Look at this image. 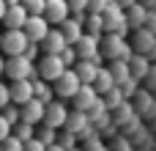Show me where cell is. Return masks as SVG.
<instances>
[{
  "label": "cell",
  "mask_w": 156,
  "mask_h": 151,
  "mask_svg": "<svg viewBox=\"0 0 156 151\" xmlns=\"http://www.w3.org/2000/svg\"><path fill=\"white\" fill-rule=\"evenodd\" d=\"M101 28H104V33H115V36H123V39H126V33H129L126 11H123L115 0L101 11Z\"/></svg>",
  "instance_id": "cell-1"
},
{
  "label": "cell",
  "mask_w": 156,
  "mask_h": 151,
  "mask_svg": "<svg viewBox=\"0 0 156 151\" xmlns=\"http://www.w3.org/2000/svg\"><path fill=\"white\" fill-rule=\"evenodd\" d=\"M99 52H101V58H110V61H129L132 58V47L123 41V36H115V33H107L104 41H99Z\"/></svg>",
  "instance_id": "cell-2"
},
{
  "label": "cell",
  "mask_w": 156,
  "mask_h": 151,
  "mask_svg": "<svg viewBox=\"0 0 156 151\" xmlns=\"http://www.w3.org/2000/svg\"><path fill=\"white\" fill-rule=\"evenodd\" d=\"M27 44H30V41H27V36H25L22 28H5V30H3V39H0V52H3L5 58L22 55Z\"/></svg>",
  "instance_id": "cell-3"
},
{
  "label": "cell",
  "mask_w": 156,
  "mask_h": 151,
  "mask_svg": "<svg viewBox=\"0 0 156 151\" xmlns=\"http://www.w3.org/2000/svg\"><path fill=\"white\" fill-rule=\"evenodd\" d=\"M8 80H33L36 77V63L27 61L25 55H11L5 58V72H3Z\"/></svg>",
  "instance_id": "cell-4"
},
{
  "label": "cell",
  "mask_w": 156,
  "mask_h": 151,
  "mask_svg": "<svg viewBox=\"0 0 156 151\" xmlns=\"http://www.w3.org/2000/svg\"><path fill=\"white\" fill-rule=\"evenodd\" d=\"M63 72H66V66H63V61H60L58 55L41 52V58H38V63H36V77H41V80H47V83H55Z\"/></svg>",
  "instance_id": "cell-5"
},
{
  "label": "cell",
  "mask_w": 156,
  "mask_h": 151,
  "mask_svg": "<svg viewBox=\"0 0 156 151\" xmlns=\"http://www.w3.org/2000/svg\"><path fill=\"white\" fill-rule=\"evenodd\" d=\"M74 50H77V58H80V61H93L96 66H101V61H104L101 52H99V36L82 33V36L77 39Z\"/></svg>",
  "instance_id": "cell-6"
},
{
  "label": "cell",
  "mask_w": 156,
  "mask_h": 151,
  "mask_svg": "<svg viewBox=\"0 0 156 151\" xmlns=\"http://www.w3.org/2000/svg\"><path fill=\"white\" fill-rule=\"evenodd\" d=\"M82 83H80V77H77V72L74 69H66L55 83H52V91H55V96L58 99H71L74 94H77V88H80Z\"/></svg>",
  "instance_id": "cell-7"
},
{
  "label": "cell",
  "mask_w": 156,
  "mask_h": 151,
  "mask_svg": "<svg viewBox=\"0 0 156 151\" xmlns=\"http://www.w3.org/2000/svg\"><path fill=\"white\" fill-rule=\"evenodd\" d=\"M66 116H69V107L63 105V99H52V102L44 105V118H41V124H47V127H52V129H63Z\"/></svg>",
  "instance_id": "cell-8"
},
{
  "label": "cell",
  "mask_w": 156,
  "mask_h": 151,
  "mask_svg": "<svg viewBox=\"0 0 156 151\" xmlns=\"http://www.w3.org/2000/svg\"><path fill=\"white\" fill-rule=\"evenodd\" d=\"M52 25L41 17V14H27V19H25V25H22V30H25V36H27V41H41L44 36H47V30H49Z\"/></svg>",
  "instance_id": "cell-9"
},
{
  "label": "cell",
  "mask_w": 156,
  "mask_h": 151,
  "mask_svg": "<svg viewBox=\"0 0 156 151\" xmlns=\"http://www.w3.org/2000/svg\"><path fill=\"white\" fill-rule=\"evenodd\" d=\"M99 99H101V96H99V94H96V88H93V85H88V83H82V85L77 88V94L71 96L74 110H82V113H88Z\"/></svg>",
  "instance_id": "cell-10"
},
{
  "label": "cell",
  "mask_w": 156,
  "mask_h": 151,
  "mask_svg": "<svg viewBox=\"0 0 156 151\" xmlns=\"http://www.w3.org/2000/svg\"><path fill=\"white\" fill-rule=\"evenodd\" d=\"M41 118H44V102H38V99H27L25 105H19V121L38 127Z\"/></svg>",
  "instance_id": "cell-11"
},
{
  "label": "cell",
  "mask_w": 156,
  "mask_h": 151,
  "mask_svg": "<svg viewBox=\"0 0 156 151\" xmlns=\"http://www.w3.org/2000/svg\"><path fill=\"white\" fill-rule=\"evenodd\" d=\"M41 17H44L49 25H55V28H58V25L69 17V6H66V0H47V3H44Z\"/></svg>",
  "instance_id": "cell-12"
},
{
  "label": "cell",
  "mask_w": 156,
  "mask_h": 151,
  "mask_svg": "<svg viewBox=\"0 0 156 151\" xmlns=\"http://www.w3.org/2000/svg\"><path fill=\"white\" fill-rule=\"evenodd\" d=\"M63 47H66V39H63V33H60L58 28H49V30H47V36L38 41V50H41V52H47V55H58Z\"/></svg>",
  "instance_id": "cell-13"
},
{
  "label": "cell",
  "mask_w": 156,
  "mask_h": 151,
  "mask_svg": "<svg viewBox=\"0 0 156 151\" xmlns=\"http://www.w3.org/2000/svg\"><path fill=\"white\" fill-rule=\"evenodd\" d=\"M8 91H11V105H25L27 99H33V80H11Z\"/></svg>",
  "instance_id": "cell-14"
},
{
  "label": "cell",
  "mask_w": 156,
  "mask_h": 151,
  "mask_svg": "<svg viewBox=\"0 0 156 151\" xmlns=\"http://www.w3.org/2000/svg\"><path fill=\"white\" fill-rule=\"evenodd\" d=\"M58 30L63 33L66 44H71V47H74V44H77V39L85 33V30H82V22H80V19H74V17H66V19L58 25Z\"/></svg>",
  "instance_id": "cell-15"
},
{
  "label": "cell",
  "mask_w": 156,
  "mask_h": 151,
  "mask_svg": "<svg viewBox=\"0 0 156 151\" xmlns=\"http://www.w3.org/2000/svg\"><path fill=\"white\" fill-rule=\"evenodd\" d=\"M88 127H90V121H88V113H82V110H71L66 116V124H63V129L71 135H82Z\"/></svg>",
  "instance_id": "cell-16"
},
{
  "label": "cell",
  "mask_w": 156,
  "mask_h": 151,
  "mask_svg": "<svg viewBox=\"0 0 156 151\" xmlns=\"http://www.w3.org/2000/svg\"><path fill=\"white\" fill-rule=\"evenodd\" d=\"M25 19H27V11H25L22 3H16V6H5V14H3L0 22H3L5 28H22Z\"/></svg>",
  "instance_id": "cell-17"
},
{
  "label": "cell",
  "mask_w": 156,
  "mask_h": 151,
  "mask_svg": "<svg viewBox=\"0 0 156 151\" xmlns=\"http://www.w3.org/2000/svg\"><path fill=\"white\" fill-rule=\"evenodd\" d=\"M90 85L96 88V94H99V96H104L110 88H115L112 72H110V69H104V66H99V72H96V77H93V83H90Z\"/></svg>",
  "instance_id": "cell-18"
},
{
  "label": "cell",
  "mask_w": 156,
  "mask_h": 151,
  "mask_svg": "<svg viewBox=\"0 0 156 151\" xmlns=\"http://www.w3.org/2000/svg\"><path fill=\"white\" fill-rule=\"evenodd\" d=\"M33 99H38V102H52L55 99V91H52V83H47V80H41V77H33Z\"/></svg>",
  "instance_id": "cell-19"
},
{
  "label": "cell",
  "mask_w": 156,
  "mask_h": 151,
  "mask_svg": "<svg viewBox=\"0 0 156 151\" xmlns=\"http://www.w3.org/2000/svg\"><path fill=\"white\" fill-rule=\"evenodd\" d=\"M74 72H77V77H80V83H93V77H96V72H99V66L93 63V61H77L74 66H71Z\"/></svg>",
  "instance_id": "cell-20"
},
{
  "label": "cell",
  "mask_w": 156,
  "mask_h": 151,
  "mask_svg": "<svg viewBox=\"0 0 156 151\" xmlns=\"http://www.w3.org/2000/svg\"><path fill=\"white\" fill-rule=\"evenodd\" d=\"M145 19H148V11H145L140 3H132V6L126 8V25H129V28H143Z\"/></svg>",
  "instance_id": "cell-21"
},
{
  "label": "cell",
  "mask_w": 156,
  "mask_h": 151,
  "mask_svg": "<svg viewBox=\"0 0 156 151\" xmlns=\"http://www.w3.org/2000/svg\"><path fill=\"white\" fill-rule=\"evenodd\" d=\"M110 72H112V80H115V85H123V83L134 80V77L129 74V61H112Z\"/></svg>",
  "instance_id": "cell-22"
},
{
  "label": "cell",
  "mask_w": 156,
  "mask_h": 151,
  "mask_svg": "<svg viewBox=\"0 0 156 151\" xmlns=\"http://www.w3.org/2000/svg\"><path fill=\"white\" fill-rule=\"evenodd\" d=\"M82 30L90 33V36H99V39H101V33H104V28H101V14L88 11V14H85V22H82Z\"/></svg>",
  "instance_id": "cell-23"
},
{
  "label": "cell",
  "mask_w": 156,
  "mask_h": 151,
  "mask_svg": "<svg viewBox=\"0 0 156 151\" xmlns=\"http://www.w3.org/2000/svg\"><path fill=\"white\" fill-rule=\"evenodd\" d=\"M148 69H151V66H148L145 58H140V55H137V58H129V74H132L134 80H137V77H145Z\"/></svg>",
  "instance_id": "cell-24"
},
{
  "label": "cell",
  "mask_w": 156,
  "mask_h": 151,
  "mask_svg": "<svg viewBox=\"0 0 156 151\" xmlns=\"http://www.w3.org/2000/svg\"><path fill=\"white\" fill-rule=\"evenodd\" d=\"M11 135L25 143V140H30V138L36 135V127H33V124H25V121H16V124L11 127Z\"/></svg>",
  "instance_id": "cell-25"
},
{
  "label": "cell",
  "mask_w": 156,
  "mask_h": 151,
  "mask_svg": "<svg viewBox=\"0 0 156 151\" xmlns=\"http://www.w3.org/2000/svg\"><path fill=\"white\" fill-rule=\"evenodd\" d=\"M33 138H38L44 146H52V143L58 140V129H52V127H47V124H38V132H36Z\"/></svg>",
  "instance_id": "cell-26"
},
{
  "label": "cell",
  "mask_w": 156,
  "mask_h": 151,
  "mask_svg": "<svg viewBox=\"0 0 156 151\" xmlns=\"http://www.w3.org/2000/svg\"><path fill=\"white\" fill-rule=\"evenodd\" d=\"M58 58L63 61V66H66V69H71V66H74V63L80 61V58H77V50H74L71 44H66V47H63V50L58 52Z\"/></svg>",
  "instance_id": "cell-27"
},
{
  "label": "cell",
  "mask_w": 156,
  "mask_h": 151,
  "mask_svg": "<svg viewBox=\"0 0 156 151\" xmlns=\"http://www.w3.org/2000/svg\"><path fill=\"white\" fill-rule=\"evenodd\" d=\"M121 102H123V94H121V88H118V85H115V88H110V91L104 94V107H107V110H110V107H118Z\"/></svg>",
  "instance_id": "cell-28"
},
{
  "label": "cell",
  "mask_w": 156,
  "mask_h": 151,
  "mask_svg": "<svg viewBox=\"0 0 156 151\" xmlns=\"http://www.w3.org/2000/svg\"><path fill=\"white\" fill-rule=\"evenodd\" d=\"M0 116L14 127V124L19 121V105H5V107H0Z\"/></svg>",
  "instance_id": "cell-29"
},
{
  "label": "cell",
  "mask_w": 156,
  "mask_h": 151,
  "mask_svg": "<svg viewBox=\"0 0 156 151\" xmlns=\"http://www.w3.org/2000/svg\"><path fill=\"white\" fill-rule=\"evenodd\" d=\"M55 143H58L60 149H66V151H69V149H74V146H77V135H71V132H60Z\"/></svg>",
  "instance_id": "cell-30"
},
{
  "label": "cell",
  "mask_w": 156,
  "mask_h": 151,
  "mask_svg": "<svg viewBox=\"0 0 156 151\" xmlns=\"http://www.w3.org/2000/svg\"><path fill=\"white\" fill-rule=\"evenodd\" d=\"M0 151H22V140L14 138V135H8V138L0 143Z\"/></svg>",
  "instance_id": "cell-31"
},
{
  "label": "cell",
  "mask_w": 156,
  "mask_h": 151,
  "mask_svg": "<svg viewBox=\"0 0 156 151\" xmlns=\"http://www.w3.org/2000/svg\"><path fill=\"white\" fill-rule=\"evenodd\" d=\"M44 3L47 0H22V6H25L27 14H41L44 11Z\"/></svg>",
  "instance_id": "cell-32"
},
{
  "label": "cell",
  "mask_w": 156,
  "mask_h": 151,
  "mask_svg": "<svg viewBox=\"0 0 156 151\" xmlns=\"http://www.w3.org/2000/svg\"><path fill=\"white\" fill-rule=\"evenodd\" d=\"M66 6H69V14H82V11H88V0H66Z\"/></svg>",
  "instance_id": "cell-33"
},
{
  "label": "cell",
  "mask_w": 156,
  "mask_h": 151,
  "mask_svg": "<svg viewBox=\"0 0 156 151\" xmlns=\"http://www.w3.org/2000/svg\"><path fill=\"white\" fill-rule=\"evenodd\" d=\"M22 151H47V146H44L38 138H30V140L22 143Z\"/></svg>",
  "instance_id": "cell-34"
},
{
  "label": "cell",
  "mask_w": 156,
  "mask_h": 151,
  "mask_svg": "<svg viewBox=\"0 0 156 151\" xmlns=\"http://www.w3.org/2000/svg\"><path fill=\"white\" fill-rule=\"evenodd\" d=\"M112 0H88V11H93V14H101L107 6H110Z\"/></svg>",
  "instance_id": "cell-35"
},
{
  "label": "cell",
  "mask_w": 156,
  "mask_h": 151,
  "mask_svg": "<svg viewBox=\"0 0 156 151\" xmlns=\"http://www.w3.org/2000/svg\"><path fill=\"white\" fill-rule=\"evenodd\" d=\"M38 52H41V50H38V44H36V41H30V44L25 47V52H22V55H25L27 61H33V63H36V58H38Z\"/></svg>",
  "instance_id": "cell-36"
},
{
  "label": "cell",
  "mask_w": 156,
  "mask_h": 151,
  "mask_svg": "<svg viewBox=\"0 0 156 151\" xmlns=\"http://www.w3.org/2000/svg\"><path fill=\"white\" fill-rule=\"evenodd\" d=\"M5 105H11V91L5 83H0V107H5Z\"/></svg>",
  "instance_id": "cell-37"
},
{
  "label": "cell",
  "mask_w": 156,
  "mask_h": 151,
  "mask_svg": "<svg viewBox=\"0 0 156 151\" xmlns=\"http://www.w3.org/2000/svg\"><path fill=\"white\" fill-rule=\"evenodd\" d=\"M8 135H11V124H8V121H5V118L0 116V143H3V140H5Z\"/></svg>",
  "instance_id": "cell-38"
},
{
  "label": "cell",
  "mask_w": 156,
  "mask_h": 151,
  "mask_svg": "<svg viewBox=\"0 0 156 151\" xmlns=\"http://www.w3.org/2000/svg\"><path fill=\"white\" fill-rule=\"evenodd\" d=\"M115 3H118L121 8H129V6H132V3H137V0H115Z\"/></svg>",
  "instance_id": "cell-39"
},
{
  "label": "cell",
  "mask_w": 156,
  "mask_h": 151,
  "mask_svg": "<svg viewBox=\"0 0 156 151\" xmlns=\"http://www.w3.org/2000/svg\"><path fill=\"white\" fill-rule=\"evenodd\" d=\"M3 72H5V55L0 52V77H3Z\"/></svg>",
  "instance_id": "cell-40"
},
{
  "label": "cell",
  "mask_w": 156,
  "mask_h": 151,
  "mask_svg": "<svg viewBox=\"0 0 156 151\" xmlns=\"http://www.w3.org/2000/svg\"><path fill=\"white\" fill-rule=\"evenodd\" d=\"M47 151H66V149H60L58 143H52V146H47Z\"/></svg>",
  "instance_id": "cell-41"
},
{
  "label": "cell",
  "mask_w": 156,
  "mask_h": 151,
  "mask_svg": "<svg viewBox=\"0 0 156 151\" xmlns=\"http://www.w3.org/2000/svg\"><path fill=\"white\" fill-rule=\"evenodd\" d=\"M3 14H5V0H0V19H3Z\"/></svg>",
  "instance_id": "cell-42"
},
{
  "label": "cell",
  "mask_w": 156,
  "mask_h": 151,
  "mask_svg": "<svg viewBox=\"0 0 156 151\" xmlns=\"http://www.w3.org/2000/svg\"><path fill=\"white\" fill-rule=\"evenodd\" d=\"M16 3H22V0H5V6H16Z\"/></svg>",
  "instance_id": "cell-43"
},
{
  "label": "cell",
  "mask_w": 156,
  "mask_h": 151,
  "mask_svg": "<svg viewBox=\"0 0 156 151\" xmlns=\"http://www.w3.org/2000/svg\"><path fill=\"white\" fill-rule=\"evenodd\" d=\"M69 151H80V149H77V146H74V149H69Z\"/></svg>",
  "instance_id": "cell-44"
},
{
  "label": "cell",
  "mask_w": 156,
  "mask_h": 151,
  "mask_svg": "<svg viewBox=\"0 0 156 151\" xmlns=\"http://www.w3.org/2000/svg\"><path fill=\"white\" fill-rule=\"evenodd\" d=\"M0 39H3V33H0Z\"/></svg>",
  "instance_id": "cell-45"
}]
</instances>
